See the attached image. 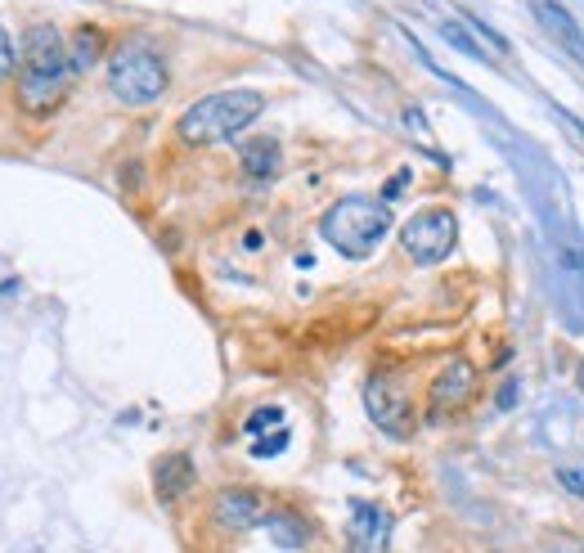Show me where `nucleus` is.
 Wrapping results in <instances>:
<instances>
[{
    "mask_svg": "<svg viewBox=\"0 0 584 553\" xmlns=\"http://www.w3.org/2000/svg\"><path fill=\"white\" fill-rule=\"evenodd\" d=\"M72 55L55 23H32L19 41V108L32 118H50L72 90Z\"/></svg>",
    "mask_w": 584,
    "mask_h": 553,
    "instance_id": "nucleus-1",
    "label": "nucleus"
},
{
    "mask_svg": "<svg viewBox=\"0 0 584 553\" xmlns=\"http://www.w3.org/2000/svg\"><path fill=\"white\" fill-rule=\"evenodd\" d=\"M319 235L333 253L350 257V261H365L383 248V239L392 235V207L383 198H365V194H350L337 198L324 216H319Z\"/></svg>",
    "mask_w": 584,
    "mask_h": 553,
    "instance_id": "nucleus-2",
    "label": "nucleus"
},
{
    "mask_svg": "<svg viewBox=\"0 0 584 553\" xmlns=\"http://www.w3.org/2000/svg\"><path fill=\"white\" fill-rule=\"evenodd\" d=\"M266 113V95L261 90H216L198 103H189L176 131L185 145H225L239 131H248Z\"/></svg>",
    "mask_w": 584,
    "mask_h": 553,
    "instance_id": "nucleus-3",
    "label": "nucleus"
},
{
    "mask_svg": "<svg viewBox=\"0 0 584 553\" xmlns=\"http://www.w3.org/2000/svg\"><path fill=\"white\" fill-rule=\"evenodd\" d=\"M167 59L154 50V46H140V41H127L108 55V90L117 103L127 108H149L167 95Z\"/></svg>",
    "mask_w": 584,
    "mask_h": 553,
    "instance_id": "nucleus-4",
    "label": "nucleus"
},
{
    "mask_svg": "<svg viewBox=\"0 0 584 553\" xmlns=\"http://www.w3.org/2000/svg\"><path fill=\"white\" fill-rule=\"evenodd\" d=\"M454 239H458V220L449 207H427L418 216H409L400 226V248L418 261V266H436L454 253Z\"/></svg>",
    "mask_w": 584,
    "mask_h": 553,
    "instance_id": "nucleus-5",
    "label": "nucleus"
},
{
    "mask_svg": "<svg viewBox=\"0 0 584 553\" xmlns=\"http://www.w3.org/2000/svg\"><path fill=\"white\" fill-rule=\"evenodd\" d=\"M365 409H369V418H374L387 436H396V441H405V436L414 432V401H409V392L400 387V378H387V374L369 378V383H365Z\"/></svg>",
    "mask_w": 584,
    "mask_h": 553,
    "instance_id": "nucleus-6",
    "label": "nucleus"
},
{
    "mask_svg": "<svg viewBox=\"0 0 584 553\" xmlns=\"http://www.w3.org/2000/svg\"><path fill=\"white\" fill-rule=\"evenodd\" d=\"M392 544V513L374 500H356L350 504V522H346V549L350 553H387Z\"/></svg>",
    "mask_w": 584,
    "mask_h": 553,
    "instance_id": "nucleus-7",
    "label": "nucleus"
},
{
    "mask_svg": "<svg viewBox=\"0 0 584 553\" xmlns=\"http://www.w3.org/2000/svg\"><path fill=\"white\" fill-rule=\"evenodd\" d=\"M266 500L248 486H225L216 500H211V522L225 526V531H253V526H266Z\"/></svg>",
    "mask_w": 584,
    "mask_h": 553,
    "instance_id": "nucleus-8",
    "label": "nucleus"
},
{
    "mask_svg": "<svg viewBox=\"0 0 584 553\" xmlns=\"http://www.w3.org/2000/svg\"><path fill=\"white\" fill-rule=\"evenodd\" d=\"M477 396V369L467 365V361H449L436 378H432V396H427V405H432V418H441V414H454V409H463L467 401Z\"/></svg>",
    "mask_w": 584,
    "mask_h": 553,
    "instance_id": "nucleus-9",
    "label": "nucleus"
},
{
    "mask_svg": "<svg viewBox=\"0 0 584 553\" xmlns=\"http://www.w3.org/2000/svg\"><path fill=\"white\" fill-rule=\"evenodd\" d=\"M531 10L540 19V28L553 37V46L584 68V28L571 19V10H562V0H531Z\"/></svg>",
    "mask_w": 584,
    "mask_h": 553,
    "instance_id": "nucleus-10",
    "label": "nucleus"
},
{
    "mask_svg": "<svg viewBox=\"0 0 584 553\" xmlns=\"http://www.w3.org/2000/svg\"><path fill=\"white\" fill-rule=\"evenodd\" d=\"M194 482H198V468H194V460H189L185 451H171V455H162V460L154 464V486H158V500H162V504L180 500Z\"/></svg>",
    "mask_w": 584,
    "mask_h": 553,
    "instance_id": "nucleus-11",
    "label": "nucleus"
},
{
    "mask_svg": "<svg viewBox=\"0 0 584 553\" xmlns=\"http://www.w3.org/2000/svg\"><path fill=\"white\" fill-rule=\"evenodd\" d=\"M239 162H244V176H253V180H270V176L279 171V162H284L279 140H275V136H253V140H244Z\"/></svg>",
    "mask_w": 584,
    "mask_h": 553,
    "instance_id": "nucleus-12",
    "label": "nucleus"
},
{
    "mask_svg": "<svg viewBox=\"0 0 584 553\" xmlns=\"http://www.w3.org/2000/svg\"><path fill=\"white\" fill-rule=\"evenodd\" d=\"M266 535L279 544V549H306L310 544V522L293 508H279L266 517Z\"/></svg>",
    "mask_w": 584,
    "mask_h": 553,
    "instance_id": "nucleus-13",
    "label": "nucleus"
},
{
    "mask_svg": "<svg viewBox=\"0 0 584 553\" xmlns=\"http://www.w3.org/2000/svg\"><path fill=\"white\" fill-rule=\"evenodd\" d=\"M68 55H72V72L95 68L99 55H103V32H99V28H77L72 41H68Z\"/></svg>",
    "mask_w": 584,
    "mask_h": 553,
    "instance_id": "nucleus-14",
    "label": "nucleus"
},
{
    "mask_svg": "<svg viewBox=\"0 0 584 553\" xmlns=\"http://www.w3.org/2000/svg\"><path fill=\"white\" fill-rule=\"evenodd\" d=\"M436 28H441V37H445V41H449V46H454L458 55H467V59H482V63H491V55L482 50V41H477L473 32H467V28H463V19H458V14H449V19H441Z\"/></svg>",
    "mask_w": 584,
    "mask_h": 553,
    "instance_id": "nucleus-15",
    "label": "nucleus"
},
{
    "mask_svg": "<svg viewBox=\"0 0 584 553\" xmlns=\"http://www.w3.org/2000/svg\"><path fill=\"white\" fill-rule=\"evenodd\" d=\"M454 14L463 19V28H467V32H473V37L482 41V50H486L491 59H504V55H508V41H504V37H499L495 28H486V23L477 19V14H463V10H454Z\"/></svg>",
    "mask_w": 584,
    "mask_h": 553,
    "instance_id": "nucleus-16",
    "label": "nucleus"
},
{
    "mask_svg": "<svg viewBox=\"0 0 584 553\" xmlns=\"http://www.w3.org/2000/svg\"><path fill=\"white\" fill-rule=\"evenodd\" d=\"M288 451V427H279L275 436H257L253 441V455L257 460H275V455H284Z\"/></svg>",
    "mask_w": 584,
    "mask_h": 553,
    "instance_id": "nucleus-17",
    "label": "nucleus"
},
{
    "mask_svg": "<svg viewBox=\"0 0 584 553\" xmlns=\"http://www.w3.org/2000/svg\"><path fill=\"white\" fill-rule=\"evenodd\" d=\"M10 72H19V50H14V41H10V32L0 28V86L10 81Z\"/></svg>",
    "mask_w": 584,
    "mask_h": 553,
    "instance_id": "nucleus-18",
    "label": "nucleus"
},
{
    "mask_svg": "<svg viewBox=\"0 0 584 553\" xmlns=\"http://www.w3.org/2000/svg\"><path fill=\"white\" fill-rule=\"evenodd\" d=\"M266 427H275V432L284 427V409H279V405H266V409H257V414L248 418V432H253V436L266 432Z\"/></svg>",
    "mask_w": 584,
    "mask_h": 553,
    "instance_id": "nucleus-19",
    "label": "nucleus"
},
{
    "mask_svg": "<svg viewBox=\"0 0 584 553\" xmlns=\"http://www.w3.org/2000/svg\"><path fill=\"white\" fill-rule=\"evenodd\" d=\"M557 482H562V491H566V495L584 500V477H580L575 468H562V473H557Z\"/></svg>",
    "mask_w": 584,
    "mask_h": 553,
    "instance_id": "nucleus-20",
    "label": "nucleus"
},
{
    "mask_svg": "<svg viewBox=\"0 0 584 553\" xmlns=\"http://www.w3.org/2000/svg\"><path fill=\"white\" fill-rule=\"evenodd\" d=\"M499 409H513L517 405V378H504V387H499V401H495Z\"/></svg>",
    "mask_w": 584,
    "mask_h": 553,
    "instance_id": "nucleus-21",
    "label": "nucleus"
},
{
    "mask_svg": "<svg viewBox=\"0 0 584 553\" xmlns=\"http://www.w3.org/2000/svg\"><path fill=\"white\" fill-rule=\"evenodd\" d=\"M562 122H566V127H571V136H575V140L584 145V122H580L575 113H562Z\"/></svg>",
    "mask_w": 584,
    "mask_h": 553,
    "instance_id": "nucleus-22",
    "label": "nucleus"
},
{
    "mask_svg": "<svg viewBox=\"0 0 584 553\" xmlns=\"http://www.w3.org/2000/svg\"><path fill=\"white\" fill-rule=\"evenodd\" d=\"M580 374H584V365H580Z\"/></svg>",
    "mask_w": 584,
    "mask_h": 553,
    "instance_id": "nucleus-23",
    "label": "nucleus"
}]
</instances>
